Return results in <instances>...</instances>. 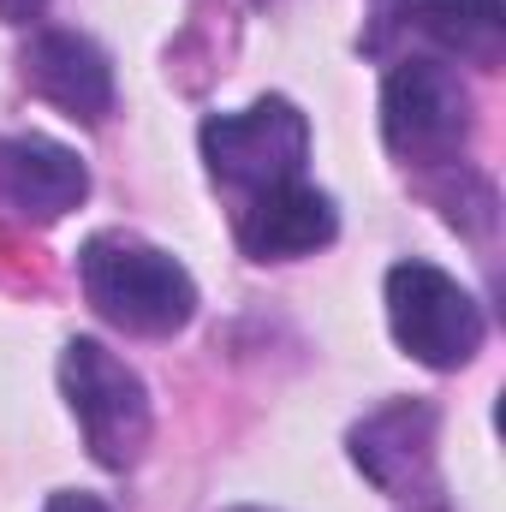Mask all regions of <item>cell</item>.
<instances>
[{
	"instance_id": "cell-8",
	"label": "cell",
	"mask_w": 506,
	"mask_h": 512,
	"mask_svg": "<svg viewBox=\"0 0 506 512\" xmlns=\"http://www.w3.org/2000/svg\"><path fill=\"white\" fill-rule=\"evenodd\" d=\"M24 84H30L42 102H54L60 114L84 120V126L108 120V108H114V66H108V54H102L90 36H78V30H42V36L24 48Z\"/></svg>"
},
{
	"instance_id": "cell-6",
	"label": "cell",
	"mask_w": 506,
	"mask_h": 512,
	"mask_svg": "<svg viewBox=\"0 0 506 512\" xmlns=\"http://www.w3.org/2000/svg\"><path fill=\"white\" fill-rule=\"evenodd\" d=\"M90 197V167L54 137H0V209L48 227Z\"/></svg>"
},
{
	"instance_id": "cell-2",
	"label": "cell",
	"mask_w": 506,
	"mask_h": 512,
	"mask_svg": "<svg viewBox=\"0 0 506 512\" xmlns=\"http://www.w3.org/2000/svg\"><path fill=\"white\" fill-rule=\"evenodd\" d=\"M60 387H66V405H72L96 465L131 471L149 447V387H143V376L126 358H114L102 340H66Z\"/></svg>"
},
{
	"instance_id": "cell-9",
	"label": "cell",
	"mask_w": 506,
	"mask_h": 512,
	"mask_svg": "<svg viewBox=\"0 0 506 512\" xmlns=\"http://www.w3.org/2000/svg\"><path fill=\"white\" fill-rule=\"evenodd\" d=\"M334 233H340V215H334L328 191H316L304 179H286V185L256 191L245 221H239V245L256 262L310 256V251H322V245H334Z\"/></svg>"
},
{
	"instance_id": "cell-10",
	"label": "cell",
	"mask_w": 506,
	"mask_h": 512,
	"mask_svg": "<svg viewBox=\"0 0 506 512\" xmlns=\"http://www.w3.org/2000/svg\"><path fill=\"white\" fill-rule=\"evenodd\" d=\"M405 18L471 66H501L506 54V0H405Z\"/></svg>"
},
{
	"instance_id": "cell-1",
	"label": "cell",
	"mask_w": 506,
	"mask_h": 512,
	"mask_svg": "<svg viewBox=\"0 0 506 512\" xmlns=\"http://www.w3.org/2000/svg\"><path fill=\"white\" fill-rule=\"evenodd\" d=\"M78 280L102 322L143 340H167L197 316V280L185 262L131 233H96L78 251Z\"/></svg>"
},
{
	"instance_id": "cell-13",
	"label": "cell",
	"mask_w": 506,
	"mask_h": 512,
	"mask_svg": "<svg viewBox=\"0 0 506 512\" xmlns=\"http://www.w3.org/2000/svg\"><path fill=\"white\" fill-rule=\"evenodd\" d=\"M227 512H262V507H227Z\"/></svg>"
},
{
	"instance_id": "cell-7",
	"label": "cell",
	"mask_w": 506,
	"mask_h": 512,
	"mask_svg": "<svg viewBox=\"0 0 506 512\" xmlns=\"http://www.w3.org/2000/svg\"><path fill=\"white\" fill-rule=\"evenodd\" d=\"M352 465L381 495H411L435 471V411L423 399H393L352 429Z\"/></svg>"
},
{
	"instance_id": "cell-12",
	"label": "cell",
	"mask_w": 506,
	"mask_h": 512,
	"mask_svg": "<svg viewBox=\"0 0 506 512\" xmlns=\"http://www.w3.org/2000/svg\"><path fill=\"white\" fill-rule=\"evenodd\" d=\"M42 12V0H0V18L6 24H24V18H36Z\"/></svg>"
},
{
	"instance_id": "cell-5",
	"label": "cell",
	"mask_w": 506,
	"mask_h": 512,
	"mask_svg": "<svg viewBox=\"0 0 506 512\" xmlns=\"http://www.w3.org/2000/svg\"><path fill=\"white\" fill-rule=\"evenodd\" d=\"M310 155V120L286 96H262L245 114H209L203 120V161L221 185L268 191L304 173Z\"/></svg>"
},
{
	"instance_id": "cell-4",
	"label": "cell",
	"mask_w": 506,
	"mask_h": 512,
	"mask_svg": "<svg viewBox=\"0 0 506 512\" xmlns=\"http://www.w3.org/2000/svg\"><path fill=\"white\" fill-rule=\"evenodd\" d=\"M381 137L405 161H453L471 137V90L447 60H405L381 84Z\"/></svg>"
},
{
	"instance_id": "cell-3",
	"label": "cell",
	"mask_w": 506,
	"mask_h": 512,
	"mask_svg": "<svg viewBox=\"0 0 506 512\" xmlns=\"http://www.w3.org/2000/svg\"><path fill=\"white\" fill-rule=\"evenodd\" d=\"M387 328L405 358L429 370H459L483 352V304L435 262H393L387 268Z\"/></svg>"
},
{
	"instance_id": "cell-11",
	"label": "cell",
	"mask_w": 506,
	"mask_h": 512,
	"mask_svg": "<svg viewBox=\"0 0 506 512\" xmlns=\"http://www.w3.org/2000/svg\"><path fill=\"white\" fill-rule=\"evenodd\" d=\"M42 512H114V507H108L102 495H90V489H54Z\"/></svg>"
}]
</instances>
